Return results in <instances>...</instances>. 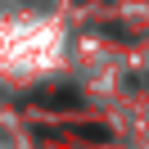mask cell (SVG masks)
Returning a JSON list of instances; mask_svg holds the SVG:
<instances>
[{
    "label": "cell",
    "mask_w": 149,
    "mask_h": 149,
    "mask_svg": "<svg viewBox=\"0 0 149 149\" xmlns=\"http://www.w3.org/2000/svg\"><path fill=\"white\" fill-rule=\"evenodd\" d=\"M36 104H50V109H77V91L72 86H45V91H36Z\"/></svg>",
    "instance_id": "1"
}]
</instances>
